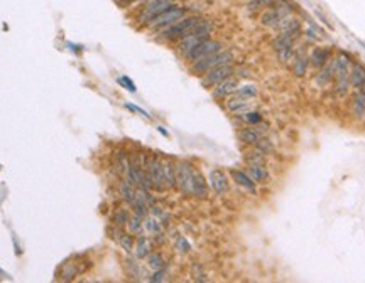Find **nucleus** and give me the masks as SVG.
Masks as SVG:
<instances>
[{
	"label": "nucleus",
	"mask_w": 365,
	"mask_h": 283,
	"mask_svg": "<svg viewBox=\"0 0 365 283\" xmlns=\"http://www.w3.org/2000/svg\"><path fill=\"white\" fill-rule=\"evenodd\" d=\"M233 59V54L230 51H218V52H213L210 56H205V58L194 61L191 64V71L194 75H205L210 69L221 66V64H230Z\"/></svg>",
	"instance_id": "1"
},
{
	"label": "nucleus",
	"mask_w": 365,
	"mask_h": 283,
	"mask_svg": "<svg viewBox=\"0 0 365 283\" xmlns=\"http://www.w3.org/2000/svg\"><path fill=\"white\" fill-rule=\"evenodd\" d=\"M198 22H199V17H194V15L176 20L175 24L168 25V27L163 30V39H166V41H178V39L191 34V30L194 29V25Z\"/></svg>",
	"instance_id": "2"
},
{
	"label": "nucleus",
	"mask_w": 365,
	"mask_h": 283,
	"mask_svg": "<svg viewBox=\"0 0 365 283\" xmlns=\"http://www.w3.org/2000/svg\"><path fill=\"white\" fill-rule=\"evenodd\" d=\"M193 181H194V169L188 162L176 164V182L182 194L193 195Z\"/></svg>",
	"instance_id": "3"
},
{
	"label": "nucleus",
	"mask_w": 365,
	"mask_h": 283,
	"mask_svg": "<svg viewBox=\"0 0 365 283\" xmlns=\"http://www.w3.org/2000/svg\"><path fill=\"white\" fill-rule=\"evenodd\" d=\"M182 15H184V8L171 5L164 12H161L159 15H156L154 19H151L149 22H147V25L152 29H166L168 25L175 24L176 20L182 19Z\"/></svg>",
	"instance_id": "4"
},
{
	"label": "nucleus",
	"mask_w": 365,
	"mask_h": 283,
	"mask_svg": "<svg viewBox=\"0 0 365 283\" xmlns=\"http://www.w3.org/2000/svg\"><path fill=\"white\" fill-rule=\"evenodd\" d=\"M146 172L149 176V179L152 182V189L156 190H164L166 189V181H164V169H163V160L159 157H152L147 162Z\"/></svg>",
	"instance_id": "5"
},
{
	"label": "nucleus",
	"mask_w": 365,
	"mask_h": 283,
	"mask_svg": "<svg viewBox=\"0 0 365 283\" xmlns=\"http://www.w3.org/2000/svg\"><path fill=\"white\" fill-rule=\"evenodd\" d=\"M221 51V44L216 41H211V39H205V41H201L199 44L194 47L193 51H189L188 54L184 56L186 59L191 61V63H194V61L205 58V56H210L213 52H218Z\"/></svg>",
	"instance_id": "6"
},
{
	"label": "nucleus",
	"mask_w": 365,
	"mask_h": 283,
	"mask_svg": "<svg viewBox=\"0 0 365 283\" xmlns=\"http://www.w3.org/2000/svg\"><path fill=\"white\" fill-rule=\"evenodd\" d=\"M233 75V68L230 66V64H221V66H216L210 69V71L206 73L205 78H203V86H206V88H210V86H215L218 85L220 81L227 80Z\"/></svg>",
	"instance_id": "7"
},
{
	"label": "nucleus",
	"mask_w": 365,
	"mask_h": 283,
	"mask_svg": "<svg viewBox=\"0 0 365 283\" xmlns=\"http://www.w3.org/2000/svg\"><path fill=\"white\" fill-rule=\"evenodd\" d=\"M171 5H173V0H151L146 5L144 12L141 14V20L142 22H149L151 19H154L156 15H159L161 12H164Z\"/></svg>",
	"instance_id": "8"
},
{
	"label": "nucleus",
	"mask_w": 365,
	"mask_h": 283,
	"mask_svg": "<svg viewBox=\"0 0 365 283\" xmlns=\"http://www.w3.org/2000/svg\"><path fill=\"white\" fill-rule=\"evenodd\" d=\"M238 90V81L233 78H227V80L220 81L218 85H215L213 88V96L215 98H227L230 94L237 93Z\"/></svg>",
	"instance_id": "9"
},
{
	"label": "nucleus",
	"mask_w": 365,
	"mask_h": 283,
	"mask_svg": "<svg viewBox=\"0 0 365 283\" xmlns=\"http://www.w3.org/2000/svg\"><path fill=\"white\" fill-rule=\"evenodd\" d=\"M210 187L215 190L216 194H223L228 190V181L227 176H225L221 171H211L210 172Z\"/></svg>",
	"instance_id": "10"
},
{
	"label": "nucleus",
	"mask_w": 365,
	"mask_h": 283,
	"mask_svg": "<svg viewBox=\"0 0 365 283\" xmlns=\"http://www.w3.org/2000/svg\"><path fill=\"white\" fill-rule=\"evenodd\" d=\"M201 41H205V39H203L201 36H198V34L191 32V34H188V36L180 39V42H178V51H180L182 56H186L189 51H193Z\"/></svg>",
	"instance_id": "11"
},
{
	"label": "nucleus",
	"mask_w": 365,
	"mask_h": 283,
	"mask_svg": "<svg viewBox=\"0 0 365 283\" xmlns=\"http://www.w3.org/2000/svg\"><path fill=\"white\" fill-rule=\"evenodd\" d=\"M277 29H281L282 32H289L293 37H298L299 34H301V24H299V20H296L294 17H289V15L281 19Z\"/></svg>",
	"instance_id": "12"
},
{
	"label": "nucleus",
	"mask_w": 365,
	"mask_h": 283,
	"mask_svg": "<svg viewBox=\"0 0 365 283\" xmlns=\"http://www.w3.org/2000/svg\"><path fill=\"white\" fill-rule=\"evenodd\" d=\"M232 177L240 187H243V189L249 190L252 194H255V181L252 179L249 174H245L242 171H232Z\"/></svg>",
	"instance_id": "13"
},
{
	"label": "nucleus",
	"mask_w": 365,
	"mask_h": 283,
	"mask_svg": "<svg viewBox=\"0 0 365 283\" xmlns=\"http://www.w3.org/2000/svg\"><path fill=\"white\" fill-rule=\"evenodd\" d=\"M163 169H164V181H166V189H175V187H178V182H176V164H173L171 160H163Z\"/></svg>",
	"instance_id": "14"
},
{
	"label": "nucleus",
	"mask_w": 365,
	"mask_h": 283,
	"mask_svg": "<svg viewBox=\"0 0 365 283\" xmlns=\"http://www.w3.org/2000/svg\"><path fill=\"white\" fill-rule=\"evenodd\" d=\"M193 195L198 199H206L208 197V187L206 182L203 179V176L199 172L194 171V181H193Z\"/></svg>",
	"instance_id": "15"
},
{
	"label": "nucleus",
	"mask_w": 365,
	"mask_h": 283,
	"mask_svg": "<svg viewBox=\"0 0 365 283\" xmlns=\"http://www.w3.org/2000/svg\"><path fill=\"white\" fill-rule=\"evenodd\" d=\"M227 108H228L230 111L243 113V111L249 110V101H247V98H245V96H242V94H237V96L228 98Z\"/></svg>",
	"instance_id": "16"
},
{
	"label": "nucleus",
	"mask_w": 365,
	"mask_h": 283,
	"mask_svg": "<svg viewBox=\"0 0 365 283\" xmlns=\"http://www.w3.org/2000/svg\"><path fill=\"white\" fill-rule=\"evenodd\" d=\"M352 111H354V115L357 116L359 120L365 118V93H362V91H360V90L354 94V103H352Z\"/></svg>",
	"instance_id": "17"
},
{
	"label": "nucleus",
	"mask_w": 365,
	"mask_h": 283,
	"mask_svg": "<svg viewBox=\"0 0 365 283\" xmlns=\"http://www.w3.org/2000/svg\"><path fill=\"white\" fill-rule=\"evenodd\" d=\"M134 250H136V256L137 258H147L152 250V241L149 238L146 236H141L137 239L136 246H134Z\"/></svg>",
	"instance_id": "18"
},
{
	"label": "nucleus",
	"mask_w": 365,
	"mask_h": 283,
	"mask_svg": "<svg viewBox=\"0 0 365 283\" xmlns=\"http://www.w3.org/2000/svg\"><path fill=\"white\" fill-rule=\"evenodd\" d=\"M119 192L122 195V199H124V201L127 202L129 206L134 202V199H136V189H134V186L130 184L127 179L122 181L119 184Z\"/></svg>",
	"instance_id": "19"
},
{
	"label": "nucleus",
	"mask_w": 365,
	"mask_h": 283,
	"mask_svg": "<svg viewBox=\"0 0 365 283\" xmlns=\"http://www.w3.org/2000/svg\"><path fill=\"white\" fill-rule=\"evenodd\" d=\"M311 61L316 68H323L325 64L330 61V51L327 49V47H316L311 54Z\"/></svg>",
	"instance_id": "20"
},
{
	"label": "nucleus",
	"mask_w": 365,
	"mask_h": 283,
	"mask_svg": "<svg viewBox=\"0 0 365 283\" xmlns=\"http://www.w3.org/2000/svg\"><path fill=\"white\" fill-rule=\"evenodd\" d=\"M294 39L289 32H281L279 36L274 39V47H276V51H282V49H291L294 44Z\"/></svg>",
	"instance_id": "21"
},
{
	"label": "nucleus",
	"mask_w": 365,
	"mask_h": 283,
	"mask_svg": "<svg viewBox=\"0 0 365 283\" xmlns=\"http://www.w3.org/2000/svg\"><path fill=\"white\" fill-rule=\"evenodd\" d=\"M238 138H240V142L245 143V145H255L260 138V133L255 128H243L238 132Z\"/></svg>",
	"instance_id": "22"
},
{
	"label": "nucleus",
	"mask_w": 365,
	"mask_h": 283,
	"mask_svg": "<svg viewBox=\"0 0 365 283\" xmlns=\"http://www.w3.org/2000/svg\"><path fill=\"white\" fill-rule=\"evenodd\" d=\"M364 75H365V68L360 66V64H354V68H350V85L354 88L360 90L364 83Z\"/></svg>",
	"instance_id": "23"
},
{
	"label": "nucleus",
	"mask_w": 365,
	"mask_h": 283,
	"mask_svg": "<svg viewBox=\"0 0 365 283\" xmlns=\"http://www.w3.org/2000/svg\"><path fill=\"white\" fill-rule=\"evenodd\" d=\"M260 22L264 25H267V27H277L281 22V15L277 14L276 8H269V10H266L262 15H260Z\"/></svg>",
	"instance_id": "24"
},
{
	"label": "nucleus",
	"mask_w": 365,
	"mask_h": 283,
	"mask_svg": "<svg viewBox=\"0 0 365 283\" xmlns=\"http://www.w3.org/2000/svg\"><path fill=\"white\" fill-rule=\"evenodd\" d=\"M320 75L316 76V83H318L320 86H327L330 81H332L333 78V64H332V59H330V63L325 64L323 68H320Z\"/></svg>",
	"instance_id": "25"
},
{
	"label": "nucleus",
	"mask_w": 365,
	"mask_h": 283,
	"mask_svg": "<svg viewBox=\"0 0 365 283\" xmlns=\"http://www.w3.org/2000/svg\"><path fill=\"white\" fill-rule=\"evenodd\" d=\"M144 229L147 233H151L156 236L158 233H163V223H161L156 216H146L144 217Z\"/></svg>",
	"instance_id": "26"
},
{
	"label": "nucleus",
	"mask_w": 365,
	"mask_h": 283,
	"mask_svg": "<svg viewBox=\"0 0 365 283\" xmlns=\"http://www.w3.org/2000/svg\"><path fill=\"white\" fill-rule=\"evenodd\" d=\"M127 229L130 234H141L142 229H144V217L134 214L132 217H129L127 221Z\"/></svg>",
	"instance_id": "27"
},
{
	"label": "nucleus",
	"mask_w": 365,
	"mask_h": 283,
	"mask_svg": "<svg viewBox=\"0 0 365 283\" xmlns=\"http://www.w3.org/2000/svg\"><path fill=\"white\" fill-rule=\"evenodd\" d=\"M245 160L249 165H264V162H266V154L260 152L259 149H254L245 154Z\"/></svg>",
	"instance_id": "28"
},
{
	"label": "nucleus",
	"mask_w": 365,
	"mask_h": 283,
	"mask_svg": "<svg viewBox=\"0 0 365 283\" xmlns=\"http://www.w3.org/2000/svg\"><path fill=\"white\" fill-rule=\"evenodd\" d=\"M249 176L255 182H264V181H267L269 174L266 169H264V165H249Z\"/></svg>",
	"instance_id": "29"
},
{
	"label": "nucleus",
	"mask_w": 365,
	"mask_h": 283,
	"mask_svg": "<svg viewBox=\"0 0 365 283\" xmlns=\"http://www.w3.org/2000/svg\"><path fill=\"white\" fill-rule=\"evenodd\" d=\"M147 267L154 270V272L164 268V258L159 253H149V256H147Z\"/></svg>",
	"instance_id": "30"
},
{
	"label": "nucleus",
	"mask_w": 365,
	"mask_h": 283,
	"mask_svg": "<svg viewBox=\"0 0 365 283\" xmlns=\"http://www.w3.org/2000/svg\"><path fill=\"white\" fill-rule=\"evenodd\" d=\"M119 245L122 246V250L125 251V253H132L134 251V246H136V243H134V238L132 234H122L119 238Z\"/></svg>",
	"instance_id": "31"
},
{
	"label": "nucleus",
	"mask_w": 365,
	"mask_h": 283,
	"mask_svg": "<svg viewBox=\"0 0 365 283\" xmlns=\"http://www.w3.org/2000/svg\"><path fill=\"white\" fill-rule=\"evenodd\" d=\"M306 69H308V59L298 58V61H296V63H294V68H293L294 75L301 78V76L306 75Z\"/></svg>",
	"instance_id": "32"
},
{
	"label": "nucleus",
	"mask_w": 365,
	"mask_h": 283,
	"mask_svg": "<svg viewBox=\"0 0 365 283\" xmlns=\"http://www.w3.org/2000/svg\"><path fill=\"white\" fill-rule=\"evenodd\" d=\"M129 212L127 209H119V211L115 212V217H114V223L115 226H127V221H129Z\"/></svg>",
	"instance_id": "33"
},
{
	"label": "nucleus",
	"mask_w": 365,
	"mask_h": 283,
	"mask_svg": "<svg viewBox=\"0 0 365 283\" xmlns=\"http://www.w3.org/2000/svg\"><path fill=\"white\" fill-rule=\"evenodd\" d=\"M127 268H129V272H130V275H132L134 278H139V277H142L144 273H142V268H141V265L137 263L134 258H129L127 260Z\"/></svg>",
	"instance_id": "34"
},
{
	"label": "nucleus",
	"mask_w": 365,
	"mask_h": 283,
	"mask_svg": "<svg viewBox=\"0 0 365 283\" xmlns=\"http://www.w3.org/2000/svg\"><path fill=\"white\" fill-rule=\"evenodd\" d=\"M255 149H259L260 152H264V154H271V152L274 150V147H272V142L269 140V138L260 137L257 140V143H255Z\"/></svg>",
	"instance_id": "35"
},
{
	"label": "nucleus",
	"mask_w": 365,
	"mask_h": 283,
	"mask_svg": "<svg viewBox=\"0 0 365 283\" xmlns=\"http://www.w3.org/2000/svg\"><path fill=\"white\" fill-rule=\"evenodd\" d=\"M243 120H245L247 123H250V125H255V123H259V121L262 120V116H260V113H257V111H247L245 115H243Z\"/></svg>",
	"instance_id": "36"
},
{
	"label": "nucleus",
	"mask_w": 365,
	"mask_h": 283,
	"mask_svg": "<svg viewBox=\"0 0 365 283\" xmlns=\"http://www.w3.org/2000/svg\"><path fill=\"white\" fill-rule=\"evenodd\" d=\"M117 81H119V85H122V86H124V88H127L129 91H132V93H136V91H137L136 85H134V81L130 80L129 76H120Z\"/></svg>",
	"instance_id": "37"
},
{
	"label": "nucleus",
	"mask_w": 365,
	"mask_h": 283,
	"mask_svg": "<svg viewBox=\"0 0 365 283\" xmlns=\"http://www.w3.org/2000/svg\"><path fill=\"white\" fill-rule=\"evenodd\" d=\"M176 250L180 251V253H188V251L191 250V246H189V243L186 241V238H178V241H176Z\"/></svg>",
	"instance_id": "38"
},
{
	"label": "nucleus",
	"mask_w": 365,
	"mask_h": 283,
	"mask_svg": "<svg viewBox=\"0 0 365 283\" xmlns=\"http://www.w3.org/2000/svg\"><path fill=\"white\" fill-rule=\"evenodd\" d=\"M237 91H238V94H242V96H245V98H252L257 94V90H255L254 86H243V88H238Z\"/></svg>",
	"instance_id": "39"
},
{
	"label": "nucleus",
	"mask_w": 365,
	"mask_h": 283,
	"mask_svg": "<svg viewBox=\"0 0 365 283\" xmlns=\"http://www.w3.org/2000/svg\"><path fill=\"white\" fill-rule=\"evenodd\" d=\"M166 270L164 268H161V270H156V273L149 278V282H154V283H158V282H164L166 280Z\"/></svg>",
	"instance_id": "40"
},
{
	"label": "nucleus",
	"mask_w": 365,
	"mask_h": 283,
	"mask_svg": "<svg viewBox=\"0 0 365 283\" xmlns=\"http://www.w3.org/2000/svg\"><path fill=\"white\" fill-rule=\"evenodd\" d=\"M277 54H279V59L282 61V63H289V61L293 59V47H291V49L277 51Z\"/></svg>",
	"instance_id": "41"
},
{
	"label": "nucleus",
	"mask_w": 365,
	"mask_h": 283,
	"mask_svg": "<svg viewBox=\"0 0 365 283\" xmlns=\"http://www.w3.org/2000/svg\"><path fill=\"white\" fill-rule=\"evenodd\" d=\"M125 108H127V110H130V111H137V113H141V115H144L146 118H151V115H149V113L144 111V110H142V108L136 106V104H130V103H127V104H125Z\"/></svg>",
	"instance_id": "42"
},
{
	"label": "nucleus",
	"mask_w": 365,
	"mask_h": 283,
	"mask_svg": "<svg viewBox=\"0 0 365 283\" xmlns=\"http://www.w3.org/2000/svg\"><path fill=\"white\" fill-rule=\"evenodd\" d=\"M158 130H159V132H161V133H163V135H164V137H169V133L166 132V128H164V127H158Z\"/></svg>",
	"instance_id": "43"
},
{
	"label": "nucleus",
	"mask_w": 365,
	"mask_h": 283,
	"mask_svg": "<svg viewBox=\"0 0 365 283\" xmlns=\"http://www.w3.org/2000/svg\"><path fill=\"white\" fill-rule=\"evenodd\" d=\"M0 275H3V272H2V270H0Z\"/></svg>",
	"instance_id": "44"
},
{
	"label": "nucleus",
	"mask_w": 365,
	"mask_h": 283,
	"mask_svg": "<svg viewBox=\"0 0 365 283\" xmlns=\"http://www.w3.org/2000/svg\"><path fill=\"white\" fill-rule=\"evenodd\" d=\"M282 2H286V0H282Z\"/></svg>",
	"instance_id": "45"
}]
</instances>
